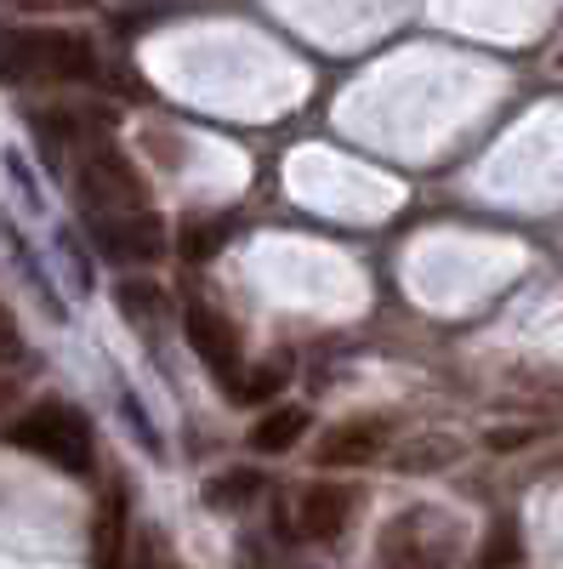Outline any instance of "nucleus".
Listing matches in <instances>:
<instances>
[{
    "instance_id": "nucleus-19",
    "label": "nucleus",
    "mask_w": 563,
    "mask_h": 569,
    "mask_svg": "<svg viewBox=\"0 0 563 569\" xmlns=\"http://www.w3.org/2000/svg\"><path fill=\"white\" fill-rule=\"evenodd\" d=\"M125 569H154V552H149V547H137V552L125 558Z\"/></svg>"
},
{
    "instance_id": "nucleus-9",
    "label": "nucleus",
    "mask_w": 563,
    "mask_h": 569,
    "mask_svg": "<svg viewBox=\"0 0 563 569\" xmlns=\"http://www.w3.org/2000/svg\"><path fill=\"white\" fill-rule=\"evenodd\" d=\"M308 427H313V416H308L302 405H279V410L257 416V427L245 433V445H251L257 456H285V450H296V445L308 439Z\"/></svg>"
},
{
    "instance_id": "nucleus-7",
    "label": "nucleus",
    "mask_w": 563,
    "mask_h": 569,
    "mask_svg": "<svg viewBox=\"0 0 563 569\" xmlns=\"http://www.w3.org/2000/svg\"><path fill=\"white\" fill-rule=\"evenodd\" d=\"M393 433H388V421L382 416H359V421H342V427H331V433L319 439V467H364V461H375L382 456V445H388Z\"/></svg>"
},
{
    "instance_id": "nucleus-5",
    "label": "nucleus",
    "mask_w": 563,
    "mask_h": 569,
    "mask_svg": "<svg viewBox=\"0 0 563 569\" xmlns=\"http://www.w3.org/2000/svg\"><path fill=\"white\" fill-rule=\"evenodd\" d=\"M80 194L91 211H137L149 206V188L143 177L131 171V160L114 149V142H91L80 154Z\"/></svg>"
},
{
    "instance_id": "nucleus-6",
    "label": "nucleus",
    "mask_w": 563,
    "mask_h": 569,
    "mask_svg": "<svg viewBox=\"0 0 563 569\" xmlns=\"http://www.w3.org/2000/svg\"><path fill=\"white\" fill-rule=\"evenodd\" d=\"M91 240L109 262H160L165 257V217L149 206L137 211H91Z\"/></svg>"
},
{
    "instance_id": "nucleus-1",
    "label": "nucleus",
    "mask_w": 563,
    "mask_h": 569,
    "mask_svg": "<svg viewBox=\"0 0 563 569\" xmlns=\"http://www.w3.org/2000/svg\"><path fill=\"white\" fill-rule=\"evenodd\" d=\"M98 74V52L86 34L69 29H23L0 46V80L7 86H69Z\"/></svg>"
},
{
    "instance_id": "nucleus-8",
    "label": "nucleus",
    "mask_w": 563,
    "mask_h": 569,
    "mask_svg": "<svg viewBox=\"0 0 563 569\" xmlns=\"http://www.w3.org/2000/svg\"><path fill=\"white\" fill-rule=\"evenodd\" d=\"M353 518V496L342 485H308L296 496V530L308 541H336Z\"/></svg>"
},
{
    "instance_id": "nucleus-12",
    "label": "nucleus",
    "mask_w": 563,
    "mask_h": 569,
    "mask_svg": "<svg viewBox=\"0 0 563 569\" xmlns=\"http://www.w3.org/2000/svg\"><path fill=\"white\" fill-rule=\"evenodd\" d=\"M257 496H262V472L257 467H233V472H222V479L205 485V507H217V512H240Z\"/></svg>"
},
{
    "instance_id": "nucleus-3",
    "label": "nucleus",
    "mask_w": 563,
    "mask_h": 569,
    "mask_svg": "<svg viewBox=\"0 0 563 569\" xmlns=\"http://www.w3.org/2000/svg\"><path fill=\"white\" fill-rule=\"evenodd\" d=\"M455 525L450 518H439L433 507H415L404 518H393V525L382 530V563L393 569H444L455 558Z\"/></svg>"
},
{
    "instance_id": "nucleus-10",
    "label": "nucleus",
    "mask_w": 563,
    "mask_h": 569,
    "mask_svg": "<svg viewBox=\"0 0 563 569\" xmlns=\"http://www.w3.org/2000/svg\"><path fill=\"white\" fill-rule=\"evenodd\" d=\"M91 552H98V569H125V490L120 485L98 507V541H91Z\"/></svg>"
},
{
    "instance_id": "nucleus-15",
    "label": "nucleus",
    "mask_w": 563,
    "mask_h": 569,
    "mask_svg": "<svg viewBox=\"0 0 563 569\" xmlns=\"http://www.w3.org/2000/svg\"><path fill=\"white\" fill-rule=\"evenodd\" d=\"M512 563H519V525H512V518H501V525L490 530V541H484V552H479L473 569H512Z\"/></svg>"
},
{
    "instance_id": "nucleus-11",
    "label": "nucleus",
    "mask_w": 563,
    "mask_h": 569,
    "mask_svg": "<svg viewBox=\"0 0 563 569\" xmlns=\"http://www.w3.org/2000/svg\"><path fill=\"white\" fill-rule=\"evenodd\" d=\"M228 233H233V222H228V217H188V222H182V233H177V251H182V262H188V268H205V262L228 246Z\"/></svg>"
},
{
    "instance_id": "nucleus-14",
    "label": "nucleus",
    "mask_w": 563,
    "mask_h": 569,
    "mask_svg": "<svg viewBox=\"0 0 563 569\" xmlns=\"http://www.w3.org/2000/svg\"><path fill=\"white\" fill-rule=\"evenodd\" d=\"M455 456H461L455 439H415L410 450L393 456V467H404V472H433V467H450Z\"/></svg>"
},
{
    "instance_id": "nucleus-16",
    "label": "nucleus",
    "mask_w": 563,
    "mask_h": 569,
    "mask_svg": "<svg viewBox=\"0 0 563 569\" xmlns=\"http://www.w3.org/2000/svg\"><path fill=\"white\" fill-rule=\"evenodd\" d=\"M273 388H279V370H257V376H245V382H240V393H233V399L257 405V399H268Z\"/></svg>"
},
{
    "instance_id": "nucleus-18",
    "label": "nucleus",
    "mask_w": 563,
    "mask_h": 569,
    "mask_svg": "<svg viewBox=\"0 0 563 569\" xmlns=\"http://www.w3.org/2000/svg\"><path fill=\"white\" fill-rule=\"evenodd\" d=\"M7 353H18V325H12L7 302H0V359H7Z\"/></svg>"
},
{
    "instance_id": "nucleus-2",
    "label": "nucleus",
    "mask_w": 563,
    "mask_h": 569,
    "mask_svg": "<svg viewBox=\"0 0 563 569\" xmlns=\"http://www.w3.org/2000/svg\"><path fill=\"white\" fill-rule=\"evenodd\" d=\"M7 445L52 461L63 472H91V421L74 410V405H34L29 416H18L7 427Z\"/></svg>"
},
{
    "instance_id": "nucleus-17",
    "label": "nucleus",
    "mask_w": 563,
    "mask_h": 569,
    "mask_svg": "<svg viewBox=\"0 0 563 569\" xmlns=\"http://www.w3.org/2000/svg\"><path fill=\"white\" fill-rule=\"evenodd\" d=\"M546 427H501V433H490V445L495 450H519V445H530V439H541Z\"/></svg>"
},
{
    "instance_id": "nucleus-13",
    "label": "nucleus",
    "mask_w": 563,
    "mask_h": 569,
    "mask_svg": "<svg viewBox=\"0 0 563 569\" xmlns=\"http://www.w3.org/2000/svg\"><path fill=\"white\" fill-rule=\"evenodd\" d=\"M114 302L125 308L131 325H149V319L165 308V291H160L154 279H120V284H114Z\"/></svg>"
},
{
    "instance_id": "nucleus-4",
    "label": "nucleus",
    "mask_w": 563,
    "mask_h": 569,
    "mask_svg": "<svg viewBox=\"0 0 563 569\" xmlns=\"http://www.w3.org/2000/svg\"><path fill=\"white\" fill-rule=\"evenodd\" d=\"M182 330H188V348L200 353V365L217 376L228 393H240V382H245V348H240V330H233V319H228L222 308H211V302H188Z\"/></svg>"
}]
</instances>
